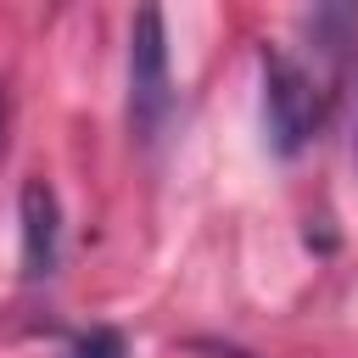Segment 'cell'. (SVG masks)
I'll list each match as a JSON object with an SVG mask.
<instances>
[{
  "label": "cell",
  "mask_w": 358,
  "mask_h": 358,
  "mask_svg": "<svg viewBox=\"0 0 358 358\" xmlns=\"http://www.w3.org/2000/svg\"><path fill=\"white\" fill-rule=\"evenodd\" d=\"M324 106H330V95L313 78V67H302L291 50L268 45L263 50V129H268V145L280 157H296L319 134Z\"/></svg>",
  "instance_id": "obj_1"
},
{
  "label": "cell",
  "mask_w": 358,
  "mask_h": 358,
  "mask_svg": "<svg viewBox=\"0 0 358 358\" xmlns=\"http://www.w3.org/2000/svg\"><path fill=\"white\" fill-rule=\"evenodd\" d=\"M17 218H22V274L28 280L56 274V257H62V207H56V190L45 179H28L22 196H17Z\"/></svg>",
  "instance_id": "obj_3"
},
{
  "label": "cell",
  "mask_w": 358,
  "mask_h": 358,
  "mask_svg": "<svg viewBox=\"0 0 358 358\" xmlns=\"http://www.w3.org/2000/svg\"><path fill=\"white\" fill-rule=\"evenodd\" d=\"M173 112V73H168V34L162 11L145 6L129 22V123L140 140H157Z\"/></svg>",
  "instance_id": "obj_2"
},
{
  "label": "cell",
  "mask_w": 358,
  "mask_h": 358,
  "mask_svg": "<svg viewBox=\"0 0 358 358\" xmlns=\"http://www.w3.org/2000/svg\"><path fill=\"white\" fill-rule=\"evenodd\" d=\"M0 129H6V95H0Z\"/></svg>",
  "instance_id": "obj_5"
},
{
  "label": "cell",
  "mask_w": 358,
  "mask_h": 358,
  "mask_svg": "<svg viewBox=\"0 0 358 358\" xmlns=\"http://www.w3.org/2000/svg\"><path fill=\"white\" fill-rule=\"evenodd\" d=\"M67 358H129V347H123V336L117 330H84L73 347H67Z\"/></svg>",
  "instance_id": "obj_4"
}]
</instances>
